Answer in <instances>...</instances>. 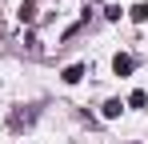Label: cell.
<instances>
[{
    "mask_svg": "<svg viewBox=\"0 0 148 144\" xmlns=\"http://www.w3.org/2000/svg\"><path fill=\"white\" fill-rule=\"evenodd\" d=\"M60 76H64V84H80V80H84V64H68Z\"/></svg>",
    "mask_w": 148,
    "mask_h": 144,
    "instance_id": "2",
    "label": "cell"
},
{
    "mask_svg": "<svg viewBox=\"0 0 148 144\" xmlns=\"http://www.w3.org/2000/svg\"><path fill=\"white\" fill-rule=\"evenodd\" d=\"M132 68H136V60H132V56H124V52L116 56V60H112V72H116V76H128Z\"/></svg>",
    "mask_w": 148,
    "mask_h": 144,
    "instance_id": "1",
    "label": "cell"
},
{
    "mask_svg": "<svg viewBox=\"0 0 148 144\" xmlns=\"http://www.w3.org/2000/svg\"><path fill=\"white\" fill-rule=\"evenodd\" d=\"M124 104H128V108H144V104H148V96L140 92V88H136V92L128 96V100H124Z\"/></svg>",
    "mask_w": 148,
    "mask_h": 144,
    "instance_id": "5",
    "label": "cell"
},
{
    "mask_svg": "<svg viewBox=\"0 0 148 144\" xmlns=\"http://www.w3.org/2000/svg\"><path fill=\"white\" fill-rule=\"evenodd\" d=\"M32 116H36V112H16V116H12V128H24V124H32Z\"/></svg>",
    "mask_w": 148,
    "mask_h": 144,
    "instance_id": "6",
    "label": "cell"
},
{
    "mask_svg": "<svg viewBox=\"0 0 148 144\" xmlns=\"http://www.w3.org/2000/svg\"><path fill=\"white\" fill-rule=\"evenodd\" d=\"M100 112H104L108 120H116V116L124 112V100H116V96H112V100H104V108H100Z\"/></svg>",
    "mask_w": 148,
    "mask_h": 144,
    "instance_id": "3",
    "label": "cell"
},
{
    "mask_svg": "<svg viewBox=\"0 0 148 144\" xmlns=\"http://www.w3.org/2000/svg\"><path fill=\"white\" fill-rule=\"evenodd\" d=\"M128 16H132L136 24H144V20H148V4H132V8H128Z\"/></svg>",
    "mask_w": 148,
    "mask_h": 144,
    "instance_id": "4",
    "label": "cell"
}]
</instances>
